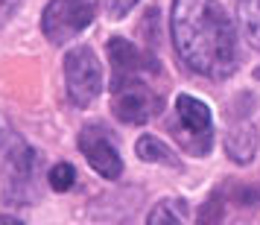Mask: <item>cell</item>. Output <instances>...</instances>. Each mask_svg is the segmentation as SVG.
I'll list each match as a JSON object with an SVG mask.
<instances>
[{"label":"cell","instance_id":"cell-1","mask_svg":"<svg viewBox=\"0 0 260 225\" xmlns=\"http://www.w3.org/2000/svg\"><path fill=\"white\" fill-rule=\"evenodd\" d=\"M173 41L193 73L225 79L237 71V33L216 0H173Z\"/></svg>","mask_w":260,"mask_h":225},{"label":"cell","instance_id":"cell-2","mask_svg":"<svg viewBox=\"0 0 260 225\" xmlns=\"http://www.w3.org/2000/svg\"><path fill=\"white\" fill-rule=\"evenodd\" d=\"M170 129L176 135V141L187 149L190 155H208L213 146V120L208 106L190 94L176 97V111L170 120Z\"/></svg>","mask_w":260,"mask_h":225},{"label":"cell","instance_id":"cell-3","mask_svg":"<svg viewBox=\"0 0 260 225\" xmlns=\"http://www.w3.org/2000/svg\"><path fill=\"white\" fill-rule=\"evenodd\" d=\"M64 85H68V100L76 108L91 106L100 97V91H103V65L88 44H79L64 56Z\"/></svg>","mask_w":260,"mask_h":225},{"label":"cell","instance_id":"cell-4","mask_svg":"<svg viewBox=\"0 0 260 225\" xmlns=\"http://www.w3.org/2000/svg\"><path fill=\"white\" fill-rule=\"evenodd\" d=\"M94 21V3L91 0H50L41 15V29L53 44H64L88 29Z\"/></svg>","mask_w":260,"mask_h":225},{"label":"cell","instance_id":"cell-5","mask_svg":"<svg viewBox=\"0 0 260 225\" xmlns=\"http://www.w3.org/2000/svg\"><path fill=\"white\" fill-rule=\"evenodd\" d=\"M38 158L29 149V143L15 138L6 161H3V202L9 205H24L32 196V178H36Z\"/></svg>","mask_w":260,"mask_h":225},{"label":"cell","instance_id":"cell-6","mask_svg":"<svg viewBox=\"0 0 260 225\" xmlns=\"http://www.w3.org/2000/svg\"><path fill=\"white\" fill-rule=\"evenodd\" d=\"M108 61H111V91L126 82H146V76L161 71L152 53L135 47L126 38L108 41Z\"/></svg>","mask_w":260,"mask_h":225},{"label":"cell","instance_id":"cell-7","mask_svg":"<svg viewBox=\"0 0 260 225\" xmlns=\"http://www.w3.org/2000/svg\"><path fill=\"white\" fill-rule=\"evenodd\" d=\"M161 94L149 82H126L111 91V111L123 123H146L161 111Z\"/></svg>","mask_w":260,"mask_h":225},{"label":"cell","instance_id":"cell-8","mask_svg":"<svg viewBox=\"0 0 260 225\" xmlns=\"http://www.w3.org/2000/svg\"><path fill=\"white\" fill-rule=\"evenodd\" d=\"M79 149L88 158V164L94 167V173H100L103 178H120L123 173V158H120L114 141L108 138V132L100 123H88L79 132Z\"/></svg>","mask_w":260,"mask_h":225},{"label":"cell","instance_id":"cell-9","mask_svg":"<svg viewBox=\"0 0 260 225\" xmlns=\"http://www.w3.org/2000/svg\"><path fill=\"white\" fill-rule=\"evenodd\" d=\"M225 149L231 155V161L237 164H251L254 161V152H257V132L251 123H240L228 132L225 138Z\"/></svg>","mask_w":260,"mask_h":225},{"label":"cell","instance_id":"cell-10","mask_svg":"<svg viewBox=\"0 0 260 225\" xmlns=\"http://www.w3.org/2000/svg\"><path fill=\"white\" fill-rule=\"evenodd\" d=\"M237 18L243 38L254 50H260V0H237Z\"/></svg>","mask_w":260,"mask_h":225},{"label":"cell","instance_id":"cell-11","mask_svg":"<svg viewBox=\"0 0 260 225\" xmlns=\"http://www.w3.org/2000/svg\"><path fill=\"white\" fill-rule=\"evenodd\" d=\"M138 155H141L143 161H149V164H164V167H178L176 155L170 146L158 141L155 135H143L141 141H138Z\"/></svg>","mask_w":260,"mask_h":225},{"label":"cell","instance_id":"cell-12","mask_svg":"<svg viewBox=\"0 0 260 225\" xmlns=\"http://www.w3.org/2000/svg\"><path fill=\"white\" fill-rule=\"evenodd\" d=\"M181 211H184V202L164 199V202H158V205L152 208L146 225H181Z\"/></svg>","mask_w":260,"mask_h":225},{"label":"cell","instance_id":"cell-13","mask_svg":"<svg viewBox=\"0 0 260 225\" xmlns=\"http://www.w3.org/2000/svg\"><path fill=\"white\" fill-rule=\"evenodd\" d=\"M225 219V202L219 193H213L211 199L199 208V216H196V225H222Z\"/></svg>","mask_w":260,"mask_h":225},{"label":"cell","instance_id":"cell-14","mask_svg":"<svg viewBox=\"0 0 260 225\" xmlns=\"http://www.w3.org/2000/svg\"><path fill=\"white\" fill-rule=\"evenodd\" d=\"M73 181H76V170L71 164H56L50 170V187L59 193H68L73 187Z\"/></svg>","mask_w":260,"mask_h":225},{"label":"cell","instance_id":"cell-15","mask_svg":"<svg viewBox=\"0 0 260 225\" xmlns=\"http://www.w3.org/2000/svg\"><path fill=\"white\" fill-rule=\"evenodd\" d=\"M135 3H138V0H111V3H108V15L117 21V18H123V15L129 12Z\"/></svg>","mask_w":260,"mask_h":225},{"label":"cell","instance_id":"cell-16","mask_svg":"<svg viewBox=\"0 0 260 225\" xmlns=\"http://www.w3.org/2000/svg\"><path fill=\"white\" fill-rule=\"evenodd\" d=\"M0 225H24V222L15 219V216H0Z\"/></svg>","mask_w":260,"mask_h":225}]
</instances>
